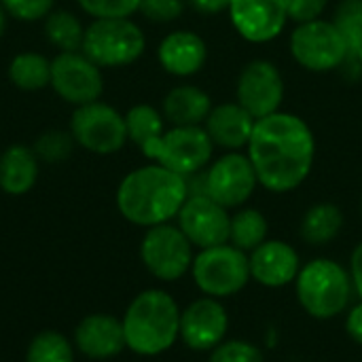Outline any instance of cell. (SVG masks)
<instances>
[{
    "instance_id": "6da1fadb",
    "label": "cell",
    "mask_w": 362,
    "mask_h": 362,
    "mask_svg": "<svg viewBox=\"0 0 362 362\" xmlns=\"http://www.w3.org/2000/svg\"><path fill=\"white\" fill-rule=\"evenodd\" d=\"M246 155L259 185L269 193H291L312 174L316 138L299 115L278 110L255 123Z\"/></svg>"
},
{
    "instance_id": "7a4b0ae2",
    "label": "cell",
    "mask_w": 362,
    "mask_h": 362,
    "mask_svg": "<svg viewBox=\"0 0 362 362\" xmlns=\"http://www.w3.org/2000/svg\"><path fill=\"white\" fill-rule=\"evenodd\" d=\"M189 197V178L148 163L129 172L117 189V208L138 227H157L178 216Z\"/></svg>"
},
{
    "instance_id": "3957f363",
    "label": "cell",
    "mask_w": 362,
    "mask_h": 362,
    "mask_svg": "<svg viewBox=\"0 0 362 362\" xmlns=\"http://www.w3.org/2000/svg\"><path fill=\"white\" fill-rule=\"evenodd\" d=\"M180 312L170 293L161 288L142 291L121 318L125 346L140 356L168 352L180 339Z\"/></svg>"
},
{
    "instance_id": "277c9868",
    "label": "cell",
    "mask_w": 362,
    "mask_h": 362,
    "mask_svg": "<svg viewBox=\"0 0 362 362\" xmlns=\"http://www.w3.org/2000/svg\"><path fill=\"white\" fill-rule=\"evenodd\" d=\"M295 291L305 314L316 320H331L348 310L354 286L341 263L322 257L301 265Z\"/></svg>"
},
{
    "instance_id": "5b68a950",
    "label": "cell",
    "mask_w": 362,
    "mask_h": 362,
    "mask_svg": "<svg viewBox=\"0 0 362 362\" xmlns=\"http://www.w3.org/2000/svg\"><path fill=\"white\" fill-rule=\"evenodd\" d=\"M146 38L142 28L129 17L93 19L85 28L83 53L100 68H123L142 57Z\"/></svg>"
},
{
    "instance_id": "8992f818",
    "label": "cell",
    "mask_w": 362,
    "mask_h": 362,
    "mask_svg": "<svg viewBox=\"0 0 362 362\" xmlns=\"http://www.w3.org/2000/svg\"><path fill=\"white\" fill-rule=\"evenodd\" d=\"M142 155L185 178H193L210 165L214 144L204 125H172Z\"/></svg>"
},
{
    "instance_id": "52a82bcc",
    "label": "cell",
    "mask_w": 362,
    "mask_h": 362,
    "mask_svg": "<svg viewBox=\"0 0 362 362\" xmlns=\"http://www.w3.org/2000/svg\"><path fill=\"white\" fill-rule=\"evenodd\" d=\"M191 276L195 286L214 299H227L242 293L250 278L248 252L235 248L233 244H221L204 248L195 255L191 265Z\"/></svg>"
},
{
    "instance_id": "ba28073f",
    "label": "cell",
    "mask_w": 362,
    "mask_h": 362,
    "mask_svg": "<svg viewBox=\"0 0 362 362\" xmlns=\"http://www.w3.org/2000/svg\"><path fill=\"white\" fill-rule=\"evenodd\" d=\"M291 55L310 72H331L339 68L350 49L331 19H314L297 23L291 32Z\"/></svg>"
},
{
    "instance_id": "9c48e42d",
    "label": "cell",
    "mask_w": 362,
    "mask_h": 362,
    "mask_svg": "<svg viewBox=\"0 0 362 362\" xmlns=\"http://www.w3.org/2000/svg\"><path fill=\"white\" fill-rule=\"evenodd\" d=\"M140 259L151 276L161 282H176L191 272L193 265V244L180 231L178 225H157L148 227L142 244Z\"/></svg>"
},
{
    "instance_id": "30bf717a",
    "label": "cell",
    "mask_w": 362,
    "mask_h": 362,
    "mask_svg": "<svg viewBox=\"0 0 362 362\" xmlns=\"http://www.w3.org/2000/svg\"><path fill=\"white\" fill-rule=\"evenodd\" d=\"M199 193H206L227 210L242 208L259 187L257 172L248 155L240 151H227L223 157L212 161L202 174Z\"/></svg>"
},
{
    "instance_id": "8fae6325",
    "label": "cell",
    "mask_w": 362,
    "mask_h": 362,
    "mask_svg": "<svg viewBox=\"0 0 362 362\" xmlns=\"http://www.w3.org/2000/svg\"><path fill=\"white\" fill-rule=\"evenodd\" d=\"M70 134L85 151L95 155H112L127 142L125 115L100 100L76 106L70 119Z\"/></svg>"
},
{
    "instance_id": "7c38bea8",
    "label": "cell",
    "mask_w": 362,
    "mask_h": 362,
    "mask_svg": "<svg viewBox=\"0 0 362 362\" xmlns=\"http://www.w3.org/2000/svg\"><path fill=\"white\" fill-rule=\"evenodd\" d=\"M51 87L74 106L98 102L104 91L102 68L83 51H62L51 59Z\"/></svg>"
},
{
    "instance_id": "4fadbf2b",
    "label": "cell",
    "mask_w": 362,
    "mask_h": 362,
    "mask_svg": "<svg viewBox=\"0 0 362 362\" xmlns=\"http://www.w3.org/2000/svg\"><path fill=\"white\" fill-rule=\"evenodd\" d=\"M235 102L257 121L280 110L284 102V78L267 59L248 62L235 83Z\"/></svg>"
},
{
    "instance_id": "5bb4252c",
    "label": "cell",
    "mask_w": 362,
    "mask_h": 362,
    "mask_svg": "<svg viewBox=\"0 0 362 362\" xmlns=\"http://www.w3.org/2000/svg\"><path fill=\"white\" fill-rule=\"evenodd\" d=\"M176 218L193 248L204 250L229 242L231 214L206 193H191Z\"/></svg>"
},
{
    "instance_id": "9a60e30c",
    "label": "cell",
    "mask_w": 362,
    "mask_h": 362,
    "mask_svg": "<svg viewBox=\"0 0 362 362\" xmlns=\"http://www.w3.org/2000/svg\"><path fill=\"white\" fill-rule=\"evenodd\" d=\"M229 314L221 299L202 297L180 312V339L193 352H212L227 339Z\"/></svg>"
},
{
    "instance_id": "2e32d148",
    "label": "cell",
    "mask_w": 362,
    "mask_h": 362,
    "mask_svg": "<svg viewBox=\"0 0 362 362\" xmlns=\"http://www.w3.org/2000/svg\"><path fill=\"white\" fill-rule=\"evenodd\" d=\"M227 13L235 32L255 45L278 38L288 21L284 0H229Z\"/></svg>"
},
{
    "instance_id": "e0dca14e",
    "label": "cell",
    "mask_w": 362,
    "mask_h": 362,
    "mask_svg": "<svg viewBox=\"0 0 362 362\" xmlns=\"http://www.w3.org/2000/svg\"><path fill=\"white\" fill-rule=\"evenodd\" d=\"M250 278L267 288H284L293 284L301 269V259L295 246L284 240H265L248 252Z\"/></svg>"
},
{
    "instance_id": "ac0fdd59",
    "label": "cell",
    "mask_w": 362,
    "mask_h": 362,
    "mask_svg": "<svg viewBox=\"0 0 362 362\" xmlns=\"http://www.w3.org/2000/svg\"><path fill=\"white\" fill-rule=\"evenodd\" d=\"M157 59L168 74L187 78L206 66L208 45L193 30H174L159 42Z\"/></svg>"
},
{
    "instance_id": "d6986e66",
    "label": "cell",
    "mask_w": 362,
    "mask_h": 362,
    "mask_svg": "<svg viewBox=\"0 0 362 362\" xmlns=\"http://www.w3.org/2000/svg\"><path fill=\"white\" fill-rule=\"evenodd\" d=\"M74 344L81 354L95 361L112 358L127 348L123 322L108 314H91L83 318L74 331Z\"/></svg>"
},
{
    "instance_id": "ffe728a7",
    "label": "cell",
    "mask_w": 362,
    "mask_h": 362,
    "mask_svg": "<svg viewBox=\"0 0 362 362\" xmlns=\"http://www.w3.org/2000/svg\"><path fill=\"white\" fill-rule=\"evenodd\" d=\"M255 123L257 119L238 102H225L212 106L208 119L204 121V129L214 146L225 151H242L250 142Z\"/></svg>"
},
{
    "instance_id": "44dd1931",
    "label": "cell",
    "mask_w": 362,
    "mask_h": 362,
    "mask_svg": "<svg viewBox=\"0 0 362 362\" xmlns=\"http://www.w3.org/2000/svg\"><path fill=\"white\" fill-rule=\"evenodd\" d=\"M212 106V98L204 89L195 85H178L163 98L161 112L172 125H204Z\"/></svg>"
},
{
    "instance_id": "7402d4cb",
    "label": "cell",
    "mask_w": 362,
    "mask_h": 362,
    "mask_svg": "<svg viewBox=\"0 0 362 362\" xmlns=\"http://www.w3.org/2000/svg\"><path fill=\"white\" fill-rule=\"evenodd\" d=\"M38 178V157L34 148L13 144L0 155V189L8 195L28 193Z\"/></svg>"
},
{
    "instance_id": "603a6c76",
    "label": "cell",
    "mask_w": 362,
    "mask_h": 362,
    "mask_svg": "<svg viewBox=\"0 0 362 362\" xmlns=\"http://www.w3.org/2000/svg\"><path fill=\"white\" fill-rule=\"evenodd\" d=\"M344 221H346L344 212L337 204L320 202L303 214L299 233H301L305 244L325 246L341 233Z\"/></svg>"
},
{
    "instance_id": "cb8c5ba5",
    "label": "cell",
    "mask_w": 362,
    "mask_h": 362,
    "mask_svg": "<svg viewBox=\"0 0 362 362\" xmlns=\"http://www.w3.org/2000/svg\"><path fill=\"white\" fill-rule=\"evenodd\" d=\"M8 81L21 91H40L51 85V59L42 53L23 51L11 59Z\"/></svg>"
},
{
    "instance_id": "d4e9b609",
    "label": "cell",
    "mask_w": 362,
    "mask_h": 362,
    "mask_svg": "<svg viewBox=\"0 0 362 362\" xmlns=\"http://www.w3.org/2000/svg\"><path fill=\"white\" fill-rule=\"evenodd\" d=\"M267 218L257 208H238V212L231 216L229 244L244 252H252L257 246H261L267 240Z\"/></svg>"
},
{
    "instance_id": "484cf974",
    "label": "cell",
    "mask_w": 362,
    "mask_h": 362,
    "mask_svg": "<svg viewBox=\"0 0 362 362\" xmlns=\"http://www.w3.org/2000/svg\"><path fill=\"white\" fill-rule=\"evenodd\" d=\"M125 127L127 140L144 151L165 132V117L151 104H136L125 112Z\"/></svg>"
},
{
    "instance_id": "4316f807",
    "label": "cell",
    "mask_w": 362,
    "mask_h": 362,
    "mask_svg": "<svg viewBox=\"0 0 362 362\" xmlns=\"http://www.w3.org/2000/svg\"><path fill=\"white\" fill-rule=\"evenodd\" d=\"M45 36L47 40L62 51H81L85 28L81 19L70 11H51L45 17Z\"/></svg>"
},
{
    "instance_id": "83f0119b",
    "label": "cell",
    "mask_w": 362,
    "mask_h": 362,
    "mask_svg": "<svg viewBox=\"0 0 362 362\" xmlns=\"http://www.w3.org/2000/svg\"><path fill=\"white\" fill-rule=\"evenodd\" d=\"M25 362H74V352L62 333L42 331L30 341Z\"/></svg>"
},
{
    "instance_id": "f1b7e54d",
    "label": "cell",
    "mask_w": 362,
    "mask_h": 362,
    "mask_svg": "<svg viewBox=\"0 0 362 362\" xmlns=\"http://www.w3.org/2000/svg\"><path fill=\"white\" fill-rule=\"evenodd\" d=\"M331 21L344 36L350 53L358 55L362 49V0H341Z\"/></svg>"
},
{
    "instance_id": "f546056e",
    "label": "cell",
    "mask_w": 362,
    "mask_h": 362,
    "mask_svg": "<svg viewBox=\"0 0 362 362\" xmlns=\"http://www.w3.org/2000/svg\"><path fill=\"white\" fill-rule=\"evenodd\" d=\"M74 138L70 132H62V129H51L45 132L36 144H34V153L38 159L49 161V163H57L64 161L66 157H70L72 148H74Z\"/></svg>"
},
{
    "instance_id": "4dcf8cb0",
    "label": "cell",
    "mask_w": 362,
    "mask_h": 362,
    "mask_svg": "<svg viewBox=\"0 0 362 362\" xmlns=\"http://www.w3.org/2000/svg\"><path fill=\"white\" fill-rule=\"evenodd\" d=\"M208 362H265L257 344L244 339H225L210 352Z\"/></svg>"
},
{
    "instance_id": "1f68e13d",
    "label": "cell",
    "mask_w": 362,
    "mask_h": 362,
    "mask_svg": "<svg viewBox=\"0 0 362 362\" xmlns=\"http://www.w3.org/2000/svg\"><path fill=\"white\" fill-rule=\"evenodd\" d=\"M76 2L93 19L132 17L140 8V0H76Z\"/></svg>"
},
{
    "instance_id": "d6a6232c",
    "label": "cell",
    "mask_w": 362,
    "mask_h": 362,
    "mask_svg": "<svg viewBox=\"0 0 362 362\" xmlns=\"http://www.w3.org/2000/svg\"><path fill=\"white\" fill-rule=\"evenodd\" d=\"M187 8V0H140L138 13H142L148 21L170 23L176 21Z\"/></svg>"
},
{
    "instance_id": "836d02e7",
    "label": "cell",
    "mask_w": 362,
    "mask_h": 362,
    "mask_svg": "<svg viewBox=\"0 0 362 362\" xmlns=\"http://www.w3.org/2000/svg\"><path fill=\"white\" fill-rule=\"evenodd\" d=\"M0 2L6 15L15 17L17 21H40L53 8V0H0Z\"/></svg>"
},
{
    "instance_id": "e575fe53",
    "label": "cell",
    "mask_w": 362,
    "mask_h": 362,
    "mask_svg": "<svg viewBox=\"0 0 362 362\" xmlns=\"http://www.w3.org/2000/svg\"><path fill=\"white\" fill-rule=\"evenodd\" d=\"M288 19L295 23H305L320 19L329 6V0H284Z\"/></svg>"
},
{
    "instance_id": "d590c367",
    "label": "cell",
    "mask_w": 362,
    "mask_h": 362,
    "mask_svg": "<svg viewBox=\"0 0 362 362\" xmlns=\"http://www.w3.org/2000/svg\"><path fill=\"white\" fill-rule=\"evenodd\" d=\"M346 331H348L352 341H356L358 346H362V299L358 305H354L348 312V316H346Z\"/></svg>"
},
{
    "instance_id": "8d00e7d4",
    "label": "cell",
    "mask_w": 362,
    "mask_h": 362,
    "mask_svg": "<svg viewBox=\"0 0 362 362\" xmlns=\"http://www.w3.org/2000/svg\"><path fill=\"white\" fill-rule=\"evenodd\" d=\"M350 278H352V286L356 291V295L362 299V242L352 250L350 257Z\"/></svg>"
},
{
    "instance_id": "74e56055",
    "label": "cell",
    "mask_w": 362,
    "mask_h": 362,
    "mask_svg": "<svg viewBox=\"0 0 362 362\" xmlns=\"http://www.w3.org/2000/svg\"><path fill=\"white\" fill-rule=\"evenodd\" d=\"M187 4H189L191 8H195L197 13H204V15H216V13L227 11L229 0H187Z\"/></svg>"
},
{
    "instance_id": "f35d334b",
    "label": "cell",
    "mask_w": 362,
    "mask_h": 362,
    "mask_svg": "<svg viewBox=\"0 0 362 362\" xmlns=\"http://www.w3.org/2000/svg\"><path fill=\"white\" fill-rule=\"evenodd\" d=\"M4 30H6V11H4V6L0 2V36L4 34Z\"/></svg>"
},
{
    "instance_id": "ab89813d",
    "label": "cell",
    "mask_w": 362,
    "mask_h": 362,
    "mask_svg": "<svg viewBox=\"0 0 362 362\" xmlns=\"http://www.w3.org/2000/svg\"><path fill=\"white\" fill-rule=\"evenodd\" d=\"M358 62H361V66H362V49L358 51Z\"/></svg>"
},
{
    "instance_id": "60d3db41",
    "label": "cell",
    "mask_w": 362,
    "mask_h": 362,
    "mask_svg": "<svg viewBox=\"0 0 362 362\" xmlns=\"http://www.w3.org/2000/svg\"><path fill=\"white\" fill-rule=\"evenodd\" d=\"M361 212H362V199H361Z\"/></svg>"
}]
</instances>
